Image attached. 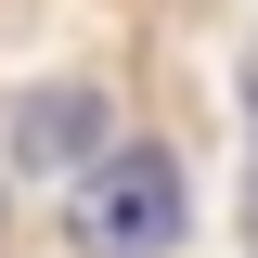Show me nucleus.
Wrapping results in <instances>:
<instances>
[{"instance_id": "2", "label": "nucleus", "mask_w": 258, "mask_h": 258, "mask_svg": "<svg viewBox=\"0 0 258 258\" xmlns=\"http://www.w3.org/2000/svg\"><path fill=\"white\" fill-rule=\"evenodd\" d=\"M13 155H26V181H78V168L103 155V91H91V78L26 91V103H13Z\"/></svg>"}, {"instance_id": "1", "label": "nucleus", "mask_w": 258, "mask_h": 258, "mask_svg": "<svg viewBox=\"0 0 258 258\" xmlns=\"http://www.w3.org/2000/svg\"><path fill=\"white\" fill-rule=\"evenodd\" d=\"M181 220H194L181 155H155V142H116V155H91L78 181H64V232H78V258H168Z\"/></svg>"}]
</instances>
